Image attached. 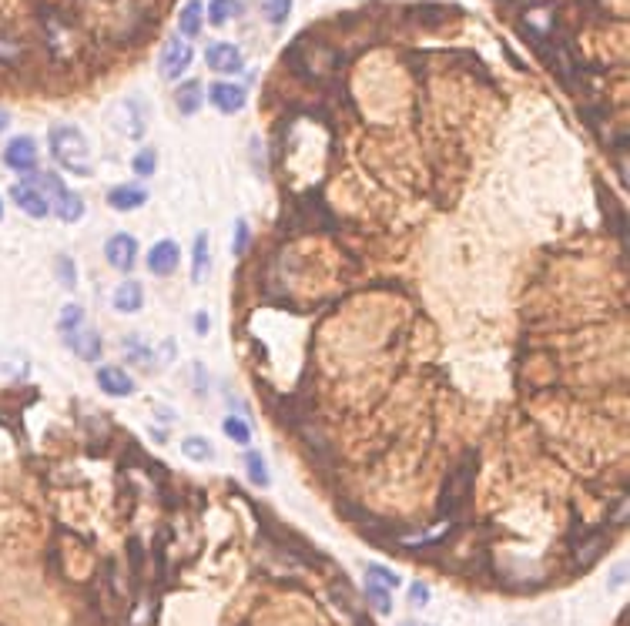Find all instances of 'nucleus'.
<instances>
[{
    "mask_svg": "<svg viewBox=\"0 0 630 626\" xmlns=\"http://www.w3.org/2000/svg\"><path fill=\"white\" fill-rule=\"evenodd\" d=\"M201 101H205V91H201L199 81H185L175 94V104L181 114H195V111L201 108Z\"/></svg>",
    "mask_w": 630,
    "mask_h": 626,
    "instance_id": "nucleus-17",
    "label": "nucleus"
},
{
    "mask_svg": "<svg viewBox=\"0 0 630 626\" xmlns=\"http://www.w3.org/2000/svg\"><path fill=\"white\" fill-rule=\"evenodd\" d=\"M67 349L74 352L78 359H84V362H98V355H101V335L98 332H91V329H74V332H67Z\"/></svg>",
    "mask_w": 630,
    "mask_h": 626,
    "instance_id": "nucleus-11",
    "label": "nucleus"
},
{
    "mask_svg": "<svg viewBox=\"0 0 630 626\" xmlns=\"http://www.w3.org/2000/svg\"><path fill=\"white\" fill-rule=\"evenodd\" d=\"M81 322H84V312H81L78 305H64L61 308V319H57V329L67 335V332L81 329Z\"/></svg>",
    "mask_w": 630,
    "mask_h": 626,
    "instance_id": "nucleus-28",
    "label": "nucleus"
},
{
    "mask_svg": "<svg viewBox=\"0 0 630 626\" xmlns=\"http://www.w3.org/2000/svg\"><path fill=\"white\" fill-rule=\"evenodd\" d=\"M47 144H51V158L64 171L81 178L91 175V144L81 128H74V124H54L51 134H47Z\"/></svg>",
    "mask_w": 630,
    "mask_h": 626,
    "instance_id": "nucleus-1",
    "label": "nucleus"
},
{
    "mask_svg": "<svg viewBox=\"0 0 630 626\" xmlns=\"http://www.w3.org/2000/svg\"><path fill=\"white\" fill-rule=\"evenodd\" d=\"M27 181L41 191V198L47 201L51 215H57L64 225H74V221H81V215H84V201H81V195H74V191H71V188H67L57 175L44 171V175H31Z\"/></svg>",
    "mask_w": 630,
    "mask_h": 626,
    "instance_id": "nucleus-2",
    "label": "nucleus"
},
{
    "mask_svg": "<svg viewBox=\"0 0 630 626\" xmlns=\"http://www.w3.org/2000/svg\"><path fill=\"white\" fill-rule=\"evenodd\" d=\"M248 242H252V228H248V221L238 218L235 221V242H232V255L235 258H242L248 252Z\"/></svg>",
    "mask_w": 630,
    "mask_h": 626,
    "instance_id": "nucleus-27",
    "label": "nucleus"
},
{
    "mask_svg": "<svg viewBox=\"0 0 630 626\" xmlns=\"http://www.w3.org/2000/svg\"><path fill=\"white\" fill-rule=\"evenodd\" d=\"M181 452H185L191 462H211V459H215V449H211V442L201 439V436H189V439L181 442Z\"/></svg>",
    "mask_w": 630,
    "mask_h": 626,
    "instance_id": "nucleus-20",
    "label": "nucleus"
},
{
    "mask_svg": "<svg viewBox=\"0 0 630 626\" xmlns=\"http://www.w3.org/2000/svg\"><path fill=\"white\" fill-rule=\"evenodd\" d=\"M111 305L114 312H121V315H134V312H141L144 305V292L138 282H124V285L114 288V295H111Z\"/></svg>",
    "mask_w": 630,
    "mask_h": 626,
    "instance_id": "nucleus-13",
    "label": "nucleus"
},
{
    "mask_svg": "<svg viewBox=\"0 0 630 626\" xmlns=\"http://www.w3.org/2000/svg\"><path fill=\"white\" fill-rule=\"evenodd\" d=\"M191 64V44L181 41V37H171L165 47H161V57H158V71L165 81H178V77L189 71Z\"/></svg>",
    "mask_w": 630,
    "mask_h": 626,
    "instance_id": "nucleus-4",
    "label": "nucleus"
},
{
    "mask_svg": "<svg viewBox=\"0 0 630 626\" xmlns=\"http://www.w3.org/2000/svg\"><path fill=\"white\" fill-rule=\"evenodd\" d=\"M0 221H4V201H0Z\"/></svg>",
    "mask_w": 630,
    "mask_h": 626,
    "instance_id": "nucleus-33",
    "label": "nucleus"
},
{
    "mask_svg": "<svg viewBox=\"0 0 630 626\" xmlns=\"http://www.w3.org/2000/svg\"><path fill=\"white\" fill-rule=\"evenodd\" d=\"M221 432H225L232 442H238V446H248V442H252V429H248V422L238 416L225 419V422H221Z\"/></svg>",
    "mask_w": 630,
    "mask_h": 626,
    "instance_id": "nucleus-22",
    "label": "nucleus"
},
{
    "mask_svg": "<svg viewBox=\"0 0 630 626\" xmlns=\"http://www.w3.org/2000/svg\"><path fill=\"white\" fill-rule=\"evenodd\" d=\"M245 469H248V479H252L258 489H266L272 479H268V469H266V459L258 456V452H248L245 456Z\"/></svg>",
    "mask_w": 630,
    "mask_h": 626,
    "instance_id": "nucleus-23",
    "label": "nucleus"
},
{
    "mask_svg": "<svg viewBox=\"0 0 630 626\" xmlns=\"http://www.w3.org/2000/svg\"><path fill=\"white\" fill-rule=\"evenodd\" d=\"M4 165L11 168V171H21V175H31L34 168H37V141L21 134V138H14L7 141L4 148Z\"/></svg>",
    "mask_w": 630,
    "mask_h": 626,
    "instance_id": "nucleus-5",
    "label": "nucleus"
},
{
    "mask_svg": "<svg viewBox=\"0 0 630 626\" xmlns=\"http://www.w3.org/2000/svg\"><path fill=\"white\" fill-rule=\"evenodd\" d=\"M7 124H11V114L0 108V131H7Z\"/></svg>",
    "mask_w": 630,
    "mask_h": 626,
    "instance_id": "nucleus-32",
    "label": "nucleus"
},
{
    "mask_svg": "<svg viewBox=\"0 0 630 626\" xmlns=\"http://www.w3.org/2000/svg\"><path fill=\"white\" fill-rule=\"evenodd\" d=\"M473 476H476V456H466L463 466H460V469L442 483L440 516H456V513L463 509L470 493H473Z\"/></svg>",
    "mask_w": 630,
    "mask_h": 626,
    "instance_id": "nucleus-3",
    "label": "nucleus"
},
{
    "mask_svg": "<svg viewBox=\"0 0 630 626\" xmlns=\"http://www.w3.org/2000/svg\"><path fill=\"white\" fill-rule=\"evenodd\" d=\"M288 11H292V0H266V17L276 27L288 21Z\"/></svg>",
    "mask_w": 630,
    "mask_h": 626,
    "instance_id": "nucleus-29",
    "label": "nucleus"
},
{
    "mask_svg": "<svg viewBox=\"0 0 630 626\" xmlns=\"http://www.w3.org/2000/svg\"><path fill=\"white\" fill-rule=\"evenodd\" d=\"M98 385H101V392H108V396H131L134 392L131 375L124 372L121 365H101Z\"/></svg>",
    "mask_w": 630,
    "mask_h": 626,
    "instance_id": "nucleus-12",
    "label": "nucleus"
},
{
    "mask_svg": "<svg viewBox=\"0 0 630 626\" xmlns=\"http://www.w3.org/2000/svg\"><path fill=\"white\" fill-rule=\"evenodd\" d=\"M178 258H181V248H178V242L165 238V242H158L155 248L148 252V272H151V275H158V278L175 275Z\"/></svg>",
    "mask_w": 630,
    "mask_h": 626,
    "instance_id": "nucleus-9",
    "label": "nucleus"
},
{
    "mask_svg": "<svg viewBox=\"0 0 630 626\" xmlns=\"http://www.w3.org/2000/svg\"><path fill=\"white\" fill-rule=\"evenodd\" d=\"M208 329H211L208 315H205V312H199V315H195V332H199V335H205Z\"/></svg>",
    "mask_w": 630,
    "mask_h": 626,
    "instance_id": "nucleus-31",
    "label": "nucleus"
},
{
    "mask_svg": "<svg viewBox=\"0 0 630 626\" xmlns=\"http://www.w3.org/2000/svg\"><path fill=\"white\" fill-rule=\"evenodd\" d=\"M205 61H208L211 71H218V74H238L245 67V57L242 51L235 44H225V41H215V44H208V51H205Z\"/></svg>",
    "mask_w": 630,
    "mask_h": 626,
    "instance_id": "nucleus-8",
    "label": "nucleus"
},
{
    "mask_svg": "<svg viewBox=\"0 0 630 626\" xmlns=\"http://www.w3.org/2000/svg\"><path fill=\"white\" fill-rule=\"evenodd\" d=\"M155 168H158L155 148H141V151L134 154V171H138L141 178H151L155 175Z\"/></svg>",
    "mask_w": 630,
    "mask_h": 626,
    "instance_id": "nucleus-26",
    "label": "nucleus"
},
{
    "mask_svg": "<svg viewBox=\"0 0 630 626\" xmlns=\"http://www.w3.org/2000/svg\"><path fill=\"white\" fill-rule=\"evenodd\" d=\"M208 101L221 114H238L248 104V91L242 84H232V81H218V84L208 88Z\"/></svg>",
    "mask_w": 630,
    "mask_h": 626,
    "instance_id": "nucleus-6",
    "label": "nucleus"
},
{
    "mask_svg": "<svg viewBox=\"0 0 630 626\" xmlns=\"http://www.w3.org/2000/svg\"><path fill=\"white\" fill-rule=\"evenodd\" d=\"M580 539H584V536H580ZM604 550H607V536H604V533H594V536H586L584 543L577 546V566H580V570H586L590 563H597V556Z\"/></svg>",
    "mask_w": 630,
    "mask_h": 626,
    "instance_id": "nucleus-16",
    "label": "nucleus"
},
{
    "mask_svg": "<svg viewBox=\"0 0 630 626\" xmlns=\"http://www.w3.org/2000/svg\"><path fill=\"white\" fill-rule=\"evenodd\" d=\"M208 268H211V262H208V235H205V231H199V235H195V255H191V282H195V285H201V282H205V275H208Z\"/></svg>",
    "mask_w": 630,
    "mask_h": 626,
    "instance_id": "nucleus-15",
    "label": "nucleus"
},
{
    "mask_svg": "<svg viewBox=\"0 0 630 626\" xmlns=\"http://www.w3.org/2000/svg\"><path fill=\"white\" fill-rule=\"evenodd\" d=\"M144 201H148V191L138 185H118L108 191V205L114 211H134V208H141Z\"/></svg>",
    "mask_w": 630,
    "mask_h": 626,
    "instance_id": "nucleus-14",
    "label": "nucleus"
},
{
    "mask_svg": "<svg viewBox=\"0 0 630 626\" xmlns=\"http://www.w3.org/2000/svg\"><path fill=\"white\" fill-rule=\"evenodd\" d=\"M201 4L199 0H189L185 7H181V14H178V31H181V37H199L201 34Z\"/></svg>",
    "mask_w": 630,
    "mask_h": 626,
    "instance_id": "nucleus-18",
    "label": "nucleus"
},
{
    "mask_svg": "<svg viewBox=\"0 0 630 626\" xmlns=\"http://www.w3.org/2000/svg\"><path fill=\"white\" fill-rule=\"evenodd\" d=\"M238 14H242V4H238V0H211L208 4V21L215 24V27L228 24L232 17H238Z\"/></svg>",
    "mask_w": 630,
    "mask_h": 626,
    "instance_id": "nucleus-19",
    "label": "nucleus"
},
{
    "mask_svg": "<svg viewBox=\"0 0 630 626\" xmlns=\"http://www.w3.org/2000/svg\"><path fill=\"white\" fill-rule=\"evenodd\" d=\"M104 258H108L111 268H118V272H131L134 268V258H138V242H134L131 235H111L108 245H104Z\"/></svg>",
    "mask_w": 630,
    "mask_h": 626,
    "instance_id": "nucleus-7",
    "label": "nucleus"
},
{
    "mask_svg": "<svg viewBox=\"0 0 630 626\" xmlns=\"http://www.w3.org/2000/svg\"><path fill=\"white\" fill-rule=\"evenodd\" d=\"M11 198H14V205H17L24 215H31V218H47V215H51L47 201L41 198V191H37L31 181H17V185L11 188Z\"/></svg>",
    "mask_w": 630,
    "mask_h": 626,
    "instance_id": "nucleus-10",
    "label": "nucleus"
},
{
    "mask_svg": "<svg viewBox=\"0 0 630 626\" xmlns=\"http://www.w3.org/2000/svg\"><path fill=\"white\" fill-rule=\"evenodd\" d=\"M365 576L373 583H379V586H386V590H396L399 586V576L393 570H386V566H379V563H369L365 566Z\"/></svg>",
    "mask_w": 630,
    "mask_h": 626,
    "instance_id": "nucleus-25",
    "label": "nucleus"
},
{
    "mask_svg": "<svg viewBox=\"0 0 630 626\" xmlns=\"http://www.w3.org/2000/svg\"><path fill=\"white\" fill-rule=\"evenodd\" d=\"M410 600H412V603H416V606H426V603H430V590H426L422 583H412Z\"/></svg>",
    "mask_w": 630,
    "mask_h": 626,
    "instance_id": "nucleus-30",
    "label": "nucleus"
},
{
    "mask_svg": "<svg viewBox=\"0 0 630 626\" xmlns=\"http://www.w3.org/2000/svg\"><path fill=\"white\" fill-rule=\"evenodd\" d=\"M365 600L373 603V610H376V613H393V596H389L386 586L365 580Z\"/></svg>",
    "mask_w": 630,
    "mask_h": 626,
    "instance_id": "nucleus-21",
    "label": "nucleus"
},
{
    "mask_svg": "<svg viewBox=\"0 0 630 626\" xmlns=\"http://www.w3.org/2000/svg\"><path fill=\"white\" fill-rule=\"evenodd\" d=\"M54 272H57V282H61L64 288H74V285H78V268H74V262H71L67 255H57Z\"/></svg>",
    "mask_w": 630,
    "mask_h": 626,
    "instance_id": "nucleus-24",
    "label": "nucleus"
}]
</instances>
